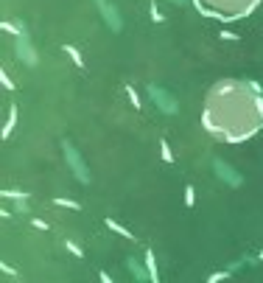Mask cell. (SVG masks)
Masks as SVG:
<instances>
[{"instance_id": "cell-1", "label": "cell", "mask_w": 263, "mask_h": 283, "mask_svg": "<svg viewBox=\"0 0 263 283\" xmlns=\"http://www.w3.org/2000/svg\"><path fill=\"white\" fill-rule=\"evenodd\" d=\"M146 96H149V101L154 104L157 112L162 115H180V98L173 96L171 90H165L162 85H157V82H149L146 85Z\"/></svg>"}, {"instance_id": "cell-2", "label": "cell", "mask_w": 263, "mask_h": 283, "mask_svg": "<svg viewBox=\"0 0 263 283\" xmlns=\"http://www.w3.org/2000/svg\"><path fill=\"white\" fill-rule=\"evenodd\" d=\"M62 154H65V166L73 171V177H76V182H81V185H90L93 182V174H90V166L84 163L81 151L73 146V140H62Z\"/></svg>"}, {"instance_id": "cell-3", "label": "cell", "mask_w": 263, "mask_h": 283, "mask_svg": "<svg viewBox=\"0 0 263 283\" xmlns=\"http://www.w3.org/2000/svg\"><path fill=\"white\" fill-rule=\"evenodd\" d=\"M14 56H17V62L23 67H28V70L39 67V54H36V48H34V39H31V34H28V25H23V28L14 34Z\"/></svg>"}, {"instance_id": "cell-4", "label": "cell", "mask_w": 263, "mask_h": 283, "mask_svg": "<svg viewBox=\"0 0 263 283\" xmlns=\"http://www.w3.org/2000/svg\"><path fill=\"white\" fill-rule=\"evenodd\" d=\"M210 166H213L215 180L224 182L227 188H241V185H244V174H241L233 163H227L224 157H213V160H210Z\"/></svg>"}, {"instance_id": "cell-5", "label": "cell", "mask_w": 263, "mask_h": 283, "mask_svg": "<svg viewBox=\"0 0 263 283\" xmlns=\"http://www.w3.org/2000/svg\"><path fill=\"white\" fill-rule=\"evenodd\" d=\"M93 3H96L104 25H107L112 34H120V31H123V14H120V9L115 6L112 0H93Z\"/></svg>"}, {"instance_id": "cell-6", "label": "cell", "mask_w": 263, "mask_h": 283, "mask_svg": "<svg viewBox=\"0 0 263 283\" xmlns=\"http://www.w3.org/2000/svg\"><path fill=\"white\" fill-rule=\"evenodd\" d=\"M126 272H129V277H132V280H138V283L151 280L149 266H146V261H140L138 255H129V258H126Z\"/></svg>"}, {"instance_id": "cell-7", "label": "cell", "mask_w": 263, "mask_h": 283, "mask_svg": "<svg viewBox=\"0 0 263 283\" xmlns=\"http://www.w3.org/2000/svg\"><path fill=\"white\" fill-rule=\"evenodd\" d=\"M14 124H17V104H12V107H9L6 124H3V140H9V138H12V132H14Z\"/></svg>"}, {"instance_id": "cell-8", "label": "cell", "mask_w": 263, "mask_h": 283, "mask_svg": "<svg viewBox=\"0 0 263 283\" xmlns=\"http://www.w3.org/2000/svg\"><path fill=\"white\" fill-rule=\"evenodd\" d=\"M143 261H146V266H149V272H151V283H160V269H157V258H154L151 250H146Z\"/></svg>"}, {"instance_id": "cell-9", "label": "cell", "mask_w": 263, "mask_h": 283, "mask_svg": "<svg viewBox=\"0 0 263 283\" xmlns=\"http://www.w3.org/2000/svg\"><path fill=\"white\" fill-rule=\"evenodd\" d=\"M28 199H31V196H17V199H12V202H14V213H17V216H28V213H31Z\"/></svg>"}, {"instance_id": "cell-10", "label": "cell", "mask_w": 263, "mask_h": 283, "mask_svg": "<svg viewBox=\"0 0 263 283\" xmlns=\"http://www.w3.org/2000/svg\"><path fill=\"white\" fill-rule=\"evenodd\" d=\"M104 222H107V227H109V230H115V233H118V235H123V238H129V241H138V238H135V235L129 233V230L123 227V224H118V222H115V219H109V216H107V219H104Z\"/></svg>"}, {"instance_id": "cell-11", "label": "cell", "mask_w": 263, "mask_h": 283, "mask_svg": "<svg viewBox=\"0 0 263 283\" xmlns=\"http://www.w3.org/2000/svg\"><path fill=\"white\" fill-rule=\"evenodd\" d=\"M62 51H65V54L67 56H70V59H73V65H76V67H84V59H81V54H78V51L76 48H73V45H62Z\"/></svg>"}, {"instance_id": "cell-12", "label": "cell", "mask_w": 263, "mask_h": 283, "mask_svg": "<svg viewBox=\"0 0 263 283\" xmlns=\"http://www.w3.org/2000/svg\"><path fill=\"white\" fill-rule=\"evenodd\" d=\"M160 157H162V163H173V151H171V146H168L165 138L160 140Z\"/></svg>"}, {"instance_id": "cell-13", "label": "cell", "mask_w": 263, "mask_h": 283, "mask_svg": "<svg viewBox=\"0 0 263 283\" xmlns=\"http://www.w3.org/2000/svg\"><path fill=\"white\" fill-rule=\"evenodd\" d=\"M54 205H59V208H70V211H81V205H78V202H73V199H67V196H56V199H54Z\"/></svg>"}, {"instance_id": "cell-14", "label": "cell", "mask_w": 263, "mask_h": 283, "mask_svg": "<svg viewBox=\"0 0 263 283\" xmlns=\"http://www.w3.org/2000/svg\"><path fill=\"white\" fill-rule=\"evenodd\" d=\"M23 25H25V20H17V23H9V20H3V23H0V28L9 31V34H17V31L23 28Z\"/></svg>"}, {"instance_id": "cell-15", "label": "cell", "mask_w": 263, "mask_h": 283, "mask_svg": "<svg viewBox=\"0 0 263 283\" xmlns=\"http://www.w3.org/2000/svg\"><path fill=\"white\" fill-rule=\"evenodd\" d=\"M126 96H129V101H132V107H135V109H140V107H143V104H140V96H138V90H135V87H132V85H126Z\"/></svg>"}, {"instance_id": "cell-16", "label": "cell", "mask_w": 263, "mask_h": 283, "mask_svg": "<svg viewBox=\"0 0 263 283\" xmlns=\"http://www.w3.org/2000/svg\"><path fill=\"white\" fill-rule=\"evenodd\" d=\"M193 205H196V191H193V185H185V208Z\"/></svg>"}, {"instance_id": "cell-17", "label": "cell", "mask_w": 263, "mask_h": 283, "mask_svg": "<svg viewBox=\"0 0 263 283\" xmlns=\"http://www.w3.org/2000/svg\"><path fill=\"white\" fill-rule=\"evenodd\" d=\"M0 85H3V90H17V85H14L12 78H9L6 70H0Z\"/></svg>"}, {"instance_id": "cell-18", "label": "cell", "mask_w": 263, "mask_h": 283, "mask_svg": "<svg viewBox=\"0 0 263 283\" xmlns=\"http://www.w3.org/2000/svg\"><path fill=\"white\" fill-rule=\"evenodd\" d=\"M149 14H151V23H162V20H165V17L160 14V9H157L154 0H151V6H149Z\"/></svg>"}, {"instance_id": "cell-19", "label": "cell", "mask_w": 263, "mask_h": 283, "mask_svg": "<svg viewBox=\"0 0 263 283\" xmlns=\"http://www.w3.org/2000/svg\"><path fill=\"white\" fill-rule=\"evenodd\" d=\"M65 247H67V250H70V253H73V255H76V258H84V250H81V247H78V244H73V241H70V238H65Z\"/></svg>"}, {"instance_id": "cell-20", "label": "cell", "mask_w": 263, "mask_h": 283, "mask_svg": "<svg viewBox=\"0 0 263 283\" xmlns=\"http://www.w3.org/2000/svg\"><path fill=\"white\" fill-rule=\"evenodd\" d=\"M230 275H233V272H230V269H224V272H213V275H210V277H207V283H215V280H224V277H230Z\"/></svg>"}, {"instance_id": "cell-21", "label": "cell", "mask_w": 263, "mask_h": 283, "mask_svg": "<svg viewBox=\"0 0 263 283\" xmlns=\"http://www.w3.org/2000/svg\"><path fill=\"white\" fill-rule=\"evenodd\" d=\"M244 82H246V87H249L252 93H263V85H260V82H255V78H244Z\"/></svg>"}, {"instance_id": "cell-22", "label": "cell", "mask_w": 263, "mask_h": 283, "mask_svg": "<svg viewBox=\"0 0 263 283\" xmlns=\"http://www.w3.org/2000/svg\"><path fill=\"white\" fill-rule=\"evenodd\" d=\"M218 36H222L224 43H235V39H238V34H233V31H222Z\"/></svg>"}, {"instance_id": "cell-23", "label": "cell", "mask_w": 263, "mask_h": 283, "mask_svg": "<svg viewBox=\"0 0 263 283\" xmlns=\"http://www.w3.org/2000/svg\"><path fill=\"white\" fill-rule=\"evenodd\" d=\"M0 269L6 272V275H12V277H17V280H20V272H17V269H12L9 264H0Z\"/></svg>"}, {"instance_id": "cell-24", "label": "cell", "mask_w": 263, "mask_h": 283, "mask_svg": "<svg viewBox=\"0 0 263 283\" xmlns=\"http://www.w3.org/2000/svg\"><path fill=\"white\" fill-rule=\"evenodd\" d=\"M31 224H34V227H39V230H48V224L42 222V219H31Z\"/></svg>"}, {"instance_id": "cell-25", "label": "cell", "mask_w": 263, "mask_h": 283, "mask_svg": "<svg viewBox=\"0 0 263 283\" xmlns=\"http://www.w3.org/2000/svg\"><path fill=\"white\" fill-rule=\"evenodd\" d=\"M168 3H171V6H177V9H182V6H188L191 0H168Z\"/></svg>"}]
</instances>
